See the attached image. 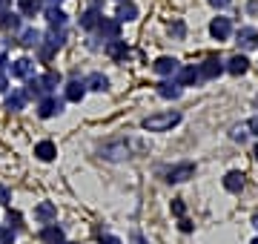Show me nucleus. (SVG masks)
<instances>
[{"label": "nucleus", "instance_id": "nucleus-44", "mask_svg": "<svg viewBox=\"0 0 258 244\" xmlns=\"http://www.w3.org/2000/svg\"><path fill=\"white\" fill-rule=\"evenodd\" d=\"M255 158H258V147H255Z\"/></svg>", "mask_w": 258, "mask_h": 244}, {"label": "nucleus", "instance_id": "nucleus-45", "mask_svg": "<svg viewBox=\"0 0 258 244\" xmlns=\"http://www.w3.org/2000/svg\"><path fill=\"white\" fill-rule=\"evenodd\" d=\"M252 244H258V238H255V241H252Z\"/></svg>", "mask_w": 258, "mask_h": 244}, {"label": "nucleus", "instance_id": "nucleus-38", "mask_svg": "<svg viewBox=\"0 0 258 244\" xmlns=\"http://www.w3.org/2000/svg\"><path fill=\"white\" fill-rule=\"evenodd\" d=\"M6 86H9V81H6V75L0 72V92H6Z\"/></svg>", "mask_w": 258, "mask_h": 244}, {"label": "nucleus", "instance_id": "nucleus-23", "mask_svg": "<svg viewBox=\"0 0 258 244\" xmlns=\"http://www.w3.org/2000/svg\"><path fill=\"white\" fill-rule=\"evenodd\" d=\"M98 23H101V12L98 9H89L81 15V29H86V32H92V29H98Z\"/></svg>", "mask_w": 258, "mask_h": 244}, {"label": "nucleus", "instance_id": "nucleus-37", "mask_svg": "<svg viewBox=\"0 0 258 244\" xmlns=\"http://www.w3.org/2000/svg\"><path fill=\"white\" fill-rule=\"evenodd\" d=\"M232 0H210V6H215V9H224V6H230Z\"/></svg>", "mask_w": 258, "mask_h": 244}, {"label": "nucleus", "instance_id": "nucleus-24", "mask_svg": "<svg viewBox=\"0 0 258 244\" xmlns=\"http://www.w3.org/2000/svg\"><path fill=\"white\" fill-rule=\"evenodd\" d=\"M224 190L241 193V190H244V175H241V172H227V175H224Z\"/></svg>", "mask_w": 258, "mask_h": 244}, {"label": "nucleus", "instance_id": "nucleus-34", "mask_svg": "<svg viewBox=\"0 0 258 244\" xmlns=\"http://www.w3.org/2000/svg\"><path fill=\"white\" fill-rule=\"evenodd\" d=\"M12 201V196H9V190L3 187V184H0V204H9Z\"/></svg>", "mask_w": 258, "mask_h": 244}, {"label": "nucleus", "instance_id": "nucleus-8", "mask_svg": "<svg viewBox=\"0 0 258 244\" xmlns=\"http://www.w3.org/2000/svg\"><path fill=\"white\" fill-rule=\"evenodd\" d=\"M198 69L195 66H178V72H175V84L178 86H192V84H198Z\"/></svg>", "mask_w": 258, "mask_h": 244}, {"label": "nucleus", "instance_id": "nucleus-21", "mask_svg": "<svg viewBox=\"0 0 258 244\" xmlns=\"http://www.w3.org/2000/svg\"><path fill=\"white\" fill-rule=\"evenodd\" d=\"M158 95L166 98V101H175L178 95H181V86H178L175 81H161V84H158Z\"/></svg>", "mask_w": 258, "mask_h": 244}, {"label": "nucleus", "instance_id": "nucleus-22", "mask_svg": "<svg viewBox=\"0 0 258 244\" xmlns=\"http://www.w3.org/2000/svg\"><path fill=\"white\" fill-rule=\"evenodd\" d=\"M0 29H3V32H18L20 29V18L18 15H15V12H0Z\"/></svg>", "mask_w": 258, "mask_h": 244}, {"label": "nucleus", "instance_id": "nucleus-1", "mask_svg": "<svg viewBox=\"0 0 258 244\" xmlns=\"http://www.w3.org/2000/svg\"><path fill=\"white\" fill-rule=\"evenodd\" d=\"M175 124H181V115H178V112L149 115V118H144V130H149V132H164V130H172Z\"/></svg>", "mask_w": 258, "mask_h": 244}, {"label": "nucleus", "instance_id": "nucleus-6", "mask_svg": "<svg viewBox=\"0 0 258 244\" xmlns=\"http://www.w3.org/2000/svg\"><path fill=\"white\" fill-rule=\"evenodd\" d=\"M98 32L103 35V40H115V38H120V20H112V18H103V15H101Z\"/></svg>", "mask_w": 258, "mask_h": 244}, {"label": "nucleus", "instance_id": "nucleus-14", "mask_svg": "<svg viewBox=\"0 0 258 244\" xmlns=\"http://www.w3.org/2000/svg\"><path fill=\"white\" fill-rule=\"evenodd\" d=\"M40 43H43V40H40ZM63 43H66V29L63 26H52V29H49V35H46V46L57 52Z\"/></svg>", "mask_w": 258, "mask_h": 244}, {"label": "nucleus", "instance_id": "nucleus-27", "mask_svg": "<svg viewBox=\"0 0 258 244\" xmlns=\"http://www.w3.org/2000/svg\"><path fill=\"white\" fill-rule=\"evenodd\" d=\"M40 32L37 29H23V35H20V46H26V49H32V46H37L40 43Z\"/></svg>", "mask_w": 258, "mask_h": 244}, {"label": "nucleus", "instance_id": "nucleus-4", "mask_svg": "<svg viewBox=\"0 0 258 244\" xmlns=\"http://www.w3.org/2000/svg\"><path fill=\"white\" fill-rule=\"evenodd\" d=\"M210 35H212L215 40H230V35H232V20H230V18H212Z\"/></svg>", "mask_w": 258, "mask_h": 244}, {"label": "nucleus", "instance_id": "nucleus-39", "mask_svg": "<svg viewBox=\"0 0 258 244\" xmlns=\"http://www.w3.org/2000/svg\"><path fill=\"white\" fill-rule=\"evenodd\" d=\"M9 3H12V0H0V12H6V9H9Z\"/></svg>", "mask_w": 258, "mask_h": 244}, {"label": "nucleus", "instance_id": "nucleus-9", "mask_svg": "<svg viewBox=\"0 0 258 244\" xmlns=\"http://www.w3.org/2000/svg\"><path fill=\"white\" fill-rule=\"evenodd\" d=\"M40 241L43 244H63L66 235H63V230H60L57 224H46L43 230H40Z\"/></svg>", "mask_w": 258, "mask_h": 244}, {"label": "nucleus", "instance_id": "nucleus-43", "mask_svg": "<svg viewBox=\"0 0 258 244\" xmlns=\"http://www.w3.org/2000/svg\"><path fill=\"white\" fill-rule=\"evenodd\" d=\"M57 3H60V0H49V6H57Z\"/></svg>", "mask_w": 258, "mask_h": 244}, {"label": "nucleus", "instance_id": "nucleus-36", "mask_svg": "<svg viewBox=\"0 0 258 244\" xmlns=\"http://www.w3.org/2000/svg\"><path fill=\"white\" fill-rule=\"evenodd\" d=\"M169 32H172L175 38H184V23H175V26L169 29Z\"/></svg>", "mask_w": 258, "mask_h": 244}, {"label": "nucleus", "instance_id": "nucleus-46", "mask_svg": "<svg viewBox=\"0 0 258 244\" xmlns=\"http://www.w3.org/2000/svg\"><path fill=\"white\" fill-rule=\"evenodd\" d=\"M118 3H123V0H118Z\"/></svg>", "mask_w": 258, "mask_h": 244}, {"label": "nucleus", "instance_id": "nucleus-25", "mask_svg": "<svg viewBox=\"0 0 258 244\" xmlns=\"http://www.w3.org/2000/svg\"><path fill=\"white\" fill-rule=\"evenodd\" d=\"M135 18H138V6H135L132 0H123L118 6V20L123 23V20H135Z\"/></svg>", "mask_w": 258, "mask_h": 244}, {"label": "nucleus", "instance_id": "nucleus-20", "mask_svg": "<svg viewBox=\"0 0 258 244\" xmlns=\"http://www.w3.org/2000/svg\"><path fill=\"white\" fill-rule=\"evenodd\" d=\"M35 155L40 161H55V155H57V147L52 141H40V144H35Z\"/></svg>", "mask_w": 258, "mask_h": 244}, {"label": "nucleus", "instance_id": "nucleus-5", "mask_svg": "<svg viewBox=\"0 0 258 244\" xmlns=\"http://www.w3.org/2000/svg\"><path fill=\"white\" fill-rule=\"evenodd\" d=\"M35 218L40 221V224H52L57 218V207L52 204V201H40V204L35 207Z\"/></svg>", "mask_w": 258, "mask_h": 244}, {"label": "nucleus", "instance_id": "nucleus-12", "mask_svg": "<svg viewBox=\"0 0 258 244\" xmlns=\"http://www.w3.org/2000/svg\"><path fill=\"white\" fill-rule=\"evenodd\" d=\"M152 69H155L158 75L169 78V75H175V72H178V60H175V57H158L155 64H152Z\"/></svg>", "mask_w": 258, "mask_h": 244}, {"label": "nucleus", "instance_id": "nucleus-18", "mask_svg": "<svg viewBox=\"0 0 258 244\" xmlns=\"http://www.w3.org/2000/svg\"><path fill=\"white\" fill-rule=\"evenodd\" d=\"M83 95H86V84H83V81H69V84H66V101L81 103Z\"/></svg>", "mask_w": 258, "mask_h": 244}, {"label": "nucleus", "instance_id": "nucleus-16", "mask_svg": "<svg viewBox=\"0 0 258 244\" xmlns=\"http://www.w3.org/2000/svg\"><path fill=\"white\" fill-rule=\"evenodd\" d=\"M230 75H244L249 69V60H247V55H232L230 60H227V66H224Z\"/></svg>", "mask_w": 258, "mask_h": 244}, {"label": "nucleus", "instance_id": "nucleus-26", "mask_svg": "<svg viewBox=\"0 0 258 244\" xmlns=\"http://www.w3.org/2000/svg\"><path fill=\"white\" fill-rule=\"evenodd\" d=\"M43 9V0H20V15L23 18H35Z\"/></svg>", "mask_w": 258, "mask_h": 244}, {"label": "nucleus", "instance_id": "nucleus-41", "mask_svg": "<svg viewBox=\"0 0 258 244\" xmlns=\"http://www.w3.org/2000/svg\"><path fill=\"white\" fill-rule=\"evenodd\" d=\"M252 227H255V230H258V213H255V216H252Z\"/></svg>", "mask_w": 258, "mask_h": 244}, {"label": "nucleus", "instance_id": "nucleus-35", "mask_svg": "<svg viewBox=\"0 0 258 244\" xmlns=\"http://www.w3.org/2000/svg\"><path fill=\"white\" fill-rule=\"evenodd\" d=\"M101 244H123V241H120L118 235H103V238H101Z\"/></svg>", "mask_w": 258, "mask_h": 244}, {"label": "nucleus", "instance_id": "nucleus-15", "mask_svg": "<svg viewBox=\"0 0 258 244\" xmlns=\"http://www.w3.org/2000/svg\"><path fill=\"white\" fill-rule=\"evenodd\" d=\"M241 49H252V46H258V32L252 26H244V29H238V40H235Z\"/></svg>", "mask_w": 258, "mask_h": 244}, {"label": "nucleus", "instance_id": "nucleus-13", "mask_svg": "<svg viewBox=\"0 0 258 244\" xmlns=\"http://www.w3.org/2000/svg\"><path fill=\"white\" fill-rule=\"evenodd\" d=\"M103 158H109V161H120V158H129V144H112V147H103L101 150Z\"/></svg>", "mask_w": 258, "mask_h": 244}, {"label": "nucleus", "instance_id": "nucleus-3", "mask_svg": "<svg viewBox=\"0 0 258 244\" xmlns=\"http://www.w3.org/2000/svg\"><path fill=\"white\" fill-rule=\"evenodd\" d=\"M224 72V60L221 57H215V55H210L207 60H204L201 66H198V75L201 78H207V81H212V78H218Z\"/></svg>", "mask_w": 258, "mask_h": 244}, {"label": "nucleus", "instance_id": "nucleus-40", "mask_svg": "<svg viewBox=\"0 0 258 244\" xmlns=\"http://www.w3.org/2000/svg\"><path fill=\"white\" fill-rule=\"evenodd\" d=\"M6 64H9V60H6V55H0V69H3Z\"/></svg>", "mask_w": 258, "mask_h": 244}, {"label": "nucleus", "instance_id": "nucleus-7", "mask_svg": "<svg viewBox=\"0 0 258 244\" xmlns=\"http://www.w3.org/2000/svg\"><path fill=\"white\" fill-rule=\"evenodd\" d=\"M106 55L112 57V60H126L129 57V46H126V40H120V38H115V40H109L106 43Z\"/></svg>", "mask_w": 258, "mask_h": 244}, {"label": "nucleus", "instance_id": "nucleus-31", "mask_svg": "<svg viewBox=\"0 0 258 244\" xmlns=\"http://www.w3.org/2000/svg\"><path fill=\"white\" fill-rule=\"evenodd\" d=\"M184 201H181V198H175V201H172V213H175V216H184Z\"/></svg>", "mask_w": 258, "mask_h": 244}, {"label": "nucleus", "instance_id": "nucleus-32", "mask_svg": "<svg viewBox=\"0 0 258 244\" xmlns=\"http://www.w3.org/2000/svg\"><path fill=\"white\" fill-rule=\"evenodd\" d=\"M247 130H249V135H258V115H252V118H249Z\"/></svg>", "mask_w": 258, "mask_h": 244}, {"label": "nucleus", "instance_id": "nucleus-10", "mask_svg": "<svg viewBox=\"0 0 258 244\" xmlns=\"http://www.w3.org/2000/svg\"><path fill=\"white\" fill-rule=\"evenodd\" d=\"M195 175V167L192 164H181V167H172L169 172H166V181L169 184H178V181H186Z\"/></svg>", "mask_w": 258, "mask_h": 244}, {"label": "nucleus", "instance_id": "nucleus-2", "mask_svg": "<svg viewBox=\"0 0 258 244\" xmlns=\"http://www.w3.org/2000/svg\"><path fill=\"white\" fill-rule=\"evenodd\" d=\"M60 109H63V101L55 98V95H43V98L37 101V115H40V118H55Z\"/></svg>", "mask_w": 258, "mask_h": 244}, {"label": "nucleus", "instance_id": "nucleus-17", "mask_svg": "<svg viewBox=\"0 0 258 244\" xmlns=\"http://www.w3.org/2000/svg\"><path fill=\"white\" fill-rule=\"evenodd\" d=\"M23 106H26V92H23V89H12V92L6 95V109L20 112Z\"/></svg>", "mask_w": 258, "mask_h": 244}, {"label": "nucleus", "instance_id": "nucleus-29", "mask_svg": "<svg viewBox=\"0 0 258 244\" xmlns=\"http://www.w3.org/2000/svg\"><path fill=\"white\" fill-rule=\"evenodd\" d=\"M15 241V230L12 227H0V244H12Z\"/></svg>", "mask_w": 258, "mask_h": 244}, {"label": "nucleus", "instance_id": "nucleus-19", "mask_svg": "<svg viewBox=\"0 0 258 244\" xmlns=\"http://www.w3.org/2000/svg\"><path fill=\"white\" fill-rule=\"evenodd\" d=\"M83 84H86V89H95V92H106V89H109V78L101 75V72H92V75L86 78Z\"/></svg>", "mask_w": 258, "mask_h": 244}, {"label": "nucleus", "instance_id": "nucleus-33", "mask_svg": "<svg viewBox=\"0 0 258 244\" xmlns=\"http://www.w3.org/2000/svg\"><path fill=\"white\" fill-rule=\"evenodd\" d=\"M9 224H12V230H18L20 227V213H12L9 210Z\"/></svg>", "mask_w": 258, "mask_h": 244}, {"label": "nucleus", "instance_id": "nucleus-28", "mask_svg": "<svg viewBox=\"0 0 258 244\" xmlns=\"http://www.w3.org/2000/svg\"><path fill=\"white\" fill-rule=\"evenodd\" d=\"M46 20H49V26H66V15L57 6H49L46 9Z\"/></svg>", "mask_w": 258, "mask_h": 244}, {"label": "nucleus", "instance_id": "nucleus-42", "mask_svg": "<svg viewBox=\"0 0 258 244\" xmlns=\"http://www.w3.org/2000/svg\"><path fill=\"white\" fill-rule=\"evenodd\" d=\"M135 244H144V238H141V235H135Z\"/></svg>", "mask_w": 258, "mask_h": 244}, {"label": "nucleus", "instance_id": "nucleus-30", "mask_svg": "<svg viewBox=\"0 0 258 244\" xmlns=\"http://www.w3.org/2000/svg\"><path fill=\"white\" fill-rule=\"evenodd\" d=\"M247 135H249V130L247 127H235V130H232V141H247Z\"/></svg>", "mask_w": 258, "mask_h": 244}, {"label": "nucleus", "instance_id": "nucleus-47", "mask_svg": "<svg viewBox=\"0 0 258 244\" xmlns=\"http://www.w3.org/2000/svg\"><path fill=\"white\" fill-rule=\"evenodd\" d=\"M63 244H66V241H63Z\"/></svg>", "mask_w": 258, "mask_h": 244}, {"label": "nucleus", "instance_id": "nucleus-11", "mask_svg": "<svg viewBox=\"0 0 258 244\" xmlns=\"http://www.w3.org/2000/svg\"><path fill=\"white\" fill-rule=\"evenodd\" d=\"M12 75L15 78H32V72H35V64L29 60V57H18L15 64H9Z\"/></svg>", "mask_w": 258, "mask_h": 244}]
</instances>
